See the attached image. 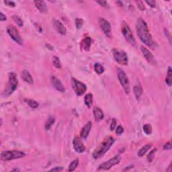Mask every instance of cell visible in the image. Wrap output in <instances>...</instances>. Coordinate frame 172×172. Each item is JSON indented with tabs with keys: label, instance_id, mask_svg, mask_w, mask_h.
Returning <instances> with one entry per match:
<instances>
[{
	"label": "cell",
	"instance_id": "1",
	"mask_svg": "<svg viewBox=\"0 0 172 172\" xmlns=\"http://www.w3.org/2000/svg\"><path fill=\"white\" fill-rule=\"evenodd\" d=\"M137 35L141 41L149 47L154 49L156 46L155 42L153 39L152 35L149 30V28L145 21L141 18H138L136 24Z\"/></svg>",
	"mask_w": 172,
	"mask_h": 172
},
{
	"label": "cell",
	"instance_id": "2",
	"mask_svg": "<svg viewBox=\"0 0 172 172\" xmlns=\"http://www.w3.org/2000/svg\"><path fill=\"white\" fill-rule=\"evenodd\" d=\"M114 143V139L112 137H108L104 139V141L97 147L93 153V157L94 159H100L105 155L112 145Z\"/></svg>",
	"mask_w": 172,
	"mask_h": 172
},
{
	"label": "cell",
	"instance_id": "3",
	"mask_svg": "<svg viewBox=\"0 0 172 172\" xmlns=\"http://www.w3.org/2000/svg\"><path fill=\"white\" fill-rule=\"evenodd\" d=\"M18 86V80L16 73L11 72L8 75V82L5 86L2 96L3 97H9L11 95Z\"/></svg>",
	"mask_w": 172,
	"mask_h": 172
},
{
	"label": "cell",
	"instance_id": "4",
	"mask_svg": "<svg viewBox=\"0 0 172 172\" xmlns=\"http://www.w3.org/2000/svg\"><path fill=\"white\" fill-rule=\"evenodd\" d=\"M26 154L24 152L17 150H9L2 151L1 153V159L3 161H8L13 159H18L24 157Z\"/></svg>",
	"mask_w": 172,
	"mask_h": 172
},
{
	"label": "cell",
	"instance_id": "5",
	"mask_svg": "<svg viewBox=\"0 0 172 172\" xmlns=\"http://www.w3.org/2000/svg\"><path fill=\"white\" fill-rule=\"evenodd\" d=\"M121 30L122 35L124 36V37L125 38V39L126 40V41L128 42L129 44H131L132 46H136L137 42L134 36H133L132 30H131L128 24H127L125 21H122V22Z\"/></svg>",
	"mask_w": 172,
	"mask_h": 172
},
{
	"label": "cell",
	"instance_id": "6",
	"mask_svg": "<svg viewBox=\"0 0 172 172\" xmlns=\"http://www.w3.org/2000/svg\"><path fill=\"white\" fill-rule=\"evenodd\" d=\"M118 79L122 87L126 92V94L130 93V82L126 73L120 68L118 69Z\"/></svg>",
	"mask_w": 172,
	"mask_h": 172
},
{
	"label": "cell",
	"instance_id": "7",
	"mask_svg": "<svg viewBox=\"0 0 172 172\" xmlns=\"http://www.w3.org/2000/svg\"><path fill=\"white\" fill-rule=\"evenodd\" d=\"M121 161V157L120 155H115L114 157L111 158L108 161H106L104 163H102L101 165H99L98 168V171H105V170H108L111 169L112 167H114V165H116L120 163Z\"/></svg>",
	"mask_w": 172,
	"mask_h": 172
},
{
	"label": "cell",
	"instance_id": "8",
	"mask_svg": "<svg viewBox=\"0 0 172 172\" xmlns=\"http://www.w3.org/2000/svg\"><path fill=\"white\" fill-rule=\"evenodd\" d=\"M71 85L75 94L77 96H82L86 93L87 86L84 83L80 82L75 78H71Z\"/></svg>",
	"mask_w": 172,
	"mask_h": 172
},
{
	"label": "cell",
	"instance_id": "9",
	"mask_svg": "<svg viewBox=\"0 0 172 172\" xmlns=\"http://www.w3.org/2000/svg\"><path fill=\"white\" fill-rule=\"evenodd\" d=\"M7 32L13 41L16 42L17 44H20V45H22V38L20 35V33H19L18 29L15 28V26H13V25H9V26H7Z\"/></svg>",
	"mask_w": 172,
	"mask_h": 172
},
{
	"label": "cell",
	"instance_id": "10",
	"mask_svg": "<svg viewBox=\"0 0 172 172\" xmlns=\"http://www.w3.org/2000/svg\"><path fill=\"white\" fill-rule=\"evenodd\" d=\"M113 55L115 61L118 63L122 65H128V56L126 52L124 51H119L117 49L113 50Z\"/></svg>",
	"mask_w": 172,
	"mask_h": 172
},
{
	"label": "cell",
	"instance_id": "11",
	"mask_svg": "<svg viewBox=\"0 0 172 172\" xmlns=\"http://www.w3.org/2000/svg\"><path fill=\"white\" fill-rule=\"evenodd\" d=\"M99 22V25L100 28L102 30V32H104V34L107 36L108 38L112 37V28L111 25L110 24V22L108 20H106V19L100 18L98 20Z\"/></svg>",
	"mask_w": 172,
	"mask_h": 172
},
{
	"label": "cell",
	"instance_id": "12",
	"mask_svg": "<svg viewBox=\"0 0 172 172\" xmlns=\"http://www.w3.org/2000/svg\"><path fill=\"white\" fill-rule=\"evenodd\" d=\"M73 146L74 150L78 153H82L86 150V147H85L82 141L78 137H75L74 139H73Z\"/></svg>",
	"mask_w": 172,
	"mask_h": 172
},
{
	"label": "cell",
	"instance_id": "13",
	"mask_svg": "<svg viewBox=\"0 0 172 172\" xmlns=\"http://www.w3.org/2000/svg\"><path fill=\"white\" fill-rule=\"evenodd\" d=\"M141 52L144 57L145 58L149 64L152 65H155L157 64V62H156V60L155 59L154 56L152 55V53L147 48L143 46H141Z\"/></svg>",
	"mask_w": 172,
	"mask_h": 172
},
{
	"label": "cell",
	"instance_id": "14",
	"mask_svg": "<svg viewBox=\"0 0 172 172\" xmlns=\"http://www.w3.org/2000/svg\"><path fill=\"white\" fill-rule=\"evenodd\" d=\"M51 84L53 85V88H55L57 91H59L60 92H65V88L63 84H62L61 80H59L57 77L55 76H52L51 79Z\"/></svg>",
	"mask_w": 172,
	"mask_h": 172
},
{
	"label": "cell",
	"instance_id": "15",
	"mask_svg": "<svg viewBox=\"0 0 172 172\" xmlns=\"http://www.w3.org/2000/svg\"><path fill=\"white\" fill-rule=\"evenodd\" d=\"M92 122L88 121L86 124L84 125V127H83L82 131L80 132V137L81 138L83 139H86L88 138L89 134H90L91 129H92Z\"/></svg>",
	"mask_w": 172,
	"mask_h": 172
},
{
	"label": "cell",
	"instance_id": "16",
	"mask_svg": "<svg viewBox=\"0 0 172 172\" xmlns=\"http://www.w3.org/2000/svg\"><path fill=\"white\" fill-rule=\"evenodd\" d=\"M53 26L55 28V30L57 31L58 33H59L61 35L64 36L67 34V29L65 28L64 25L60 22L59 20H54L53 21Z\"/></svg>",
	"mask_w": 172,
	"mask_h": 172
},
{
	"label": "cell",
	"instance_id": "17",
	"mask_svg": "<svg viewBox=\"0 0 172 172\" xmlns=\"http://www.w3.org/2000/svg\"><path fill=\"white\" fill-rule=\"evenodd\" d=\"M21 77H22L23 81H24L25 82L28 83L29 84H33L34 81L32 75H31L30 72L26 70V69H24V70L22 71V73H21Z\"/></svg>",
	"mask_w": 172,
	"mask_h": 172
},
{
	"label": "cell",
	"instance_id": "18",
	"mask_svg": "<svg viewBox=\"0 0 172 172\" xmlns=\"http://www.w3.org/2000/svg\"><path fill=\"white\" fill-rule=\"evenodd\" d=\"M93 112H94V118H95V120L99 122L102 120L104 119V114L103 111L98 106H95L93 109Z\"/></svg>",
	"mask_w": 172,
	"mask_h": 172
},
{
	"label": "cell",
	"instance_id": "19",
	"mask_svg": "<svg viewBox=\"0 0 172 172\" xmlns=\"http://www.w3.org/2000/svg\"><path fill=\"white\" fill-rule=\"evenodd\" d=\"M91 44H92V39H91L90 37L89 36H87L83 39V40L81 42V48L84 50L86 51H90Z\"/></svg>",
	"mask_w": 172,
	"mask_h": 172
},
{
	"label": "cell",
	"instance_id": "20",
	"mask_svg": "<svg viewBox=\"0 0 172 172\" xmlns=\"http://www.w3.org/2000/svg\"><path fill=\"white\" fill-rule=\"evenodd\" d=\"M34 3L36 7L39 10L40 12L46 13L47 11V7L44 1H35Z\"/></svg>",
	"mask_w": 172,
	"mask_h": 172
},
{
	"label": "cell",
	"instance_id": "21",
	"mask_svg": "<svg viewBox=\"0 0 172 172\" xmlns=\"http://www.w3.org/2000/svg\"><path fill=\"white\" fill-rule=\"evenodd\" d=\"M133 91H134V94L137 100H139L140 99L141 96H142L143 92L142 87L140 85H136V86H135L134 88H133Z\"/></svg>",
	"mask_w": 172,
	"mask_h": 172
},
{
	"label": "cell",
	"instance_id": "22",
	"mask_svg": "<svg viewBox=\"0 0 172 172\" xmlns=\"http://www.w3.org/2000/svg\"><path fill=\"white\" fill-rule=\"evenodd\" d=\"M151 147H152V145L150 143L147 144V145H144L141 149L139 151V152H138L139 157H143V156L145 155V154L151 148Z\"/></svg>",
	"mask_w": 172,
	"mask_h": 172
},
{
	"label": "cell",
	"instance_id": "23",
	"mask_svg": "<svg viewBox=\"0 0 172 172\" xmlns=\"http://www.w3.org/2000/svg\"><path fill=\"white\" fill-rule=\"evenodd\" d=\"M84 102L86 105L90 108L92 107V104H93V95L92 94H88L87 95L85 96L84 98Z\"/></svg>",
	"mask_w": 172,
	"mask_h": 172
},
{
	"label": "cell",
	"instance_id": "24",
	"mask_svg": "<svg viewBox=\"0 0 172 172\" xmlns=\"http://www.w3.org/2000/svg\"><path fill=\"white\" fill-rule=\"evenodd\" d=\"M165 83L167 84L168 86H171L172 83V70L171 67H168L167 69V77L165 79Z\"/></svg>",
	"mask_w": 172,
	"mask_h": 172
},
{
	"label": "cell",
	"instance_id": "25",
	"mask_svg": "<svg viewBox=\"0 0 172 172\" xmlns=\"http://www.w3.org/2000/svg\"><path fill=\"white\" fill-rule=\"evenodd\" d=\"M55 122V118L53 116H49L45 123V129L46 131H49L51 129L52 126L54 124Z\"/></svg>",
	"mask_w": 172,
	"mask_h": 172
},
{
	"label": "cell",
	"instance_id": "26",
	"mask_svg": "<svg viewBox=\"0 0 172 172\" xmlns=\"http://www.w3.org/2000/svg\"><path fill=\"white\" fill-rule=\"evenodd\" d=\"M24 101L26 102L27 104H28V105L30 106V108H37L38 107V106H39V104L36 101L32 99H28V98H26V99H24Z\"/></svg>",
	"mask_w": 172,
	"mask_h": 172
},
{
	"label": "cell",
	"instance_id": "27",
	"mask_svg": "<svg viewBox=\"0 0 172 172\" xmlns=\"http://www.w3.org/2000/svg\"><path fill=\"white\" fill-rule=\"evenodd\" d=\"M79 165V159H75L69 164L68 167L69 171H75V169L77 167V166Z\"/></svg>",
	"mask_w": 172,
	"mask_h": 172
},
{
	"label": "cell",
	"instance_id": "28",
	"mask_svg": "<svg viewBox=\"0 0 172 172\" xmlns=\"http://www.w3.org/2000/svg\"><path fill=\"white\" fill-rule=\"evenodd\" d=\"M94 70L98 74L101 75L104 72V67L100 63H97L94 65Z\"/></svg>",
	"mask_w": 172,
	"mask_h": 172
},
{
	"label": "cell",
	"instance_id": "29",
	"mask_svg": "<svg viewBox=\"0 0 172 172\" xmlns=\"http://www.w3.org/2000/svg\"><path fill=\"white\" fill-rule=\"evenodd\" d=\"M53 63L56 68L57 69H61L62 65H61V63L60 61L59 58L57 57V56H54L53 57Z\"/></svg>",
	"mask_w": 172,
	"mask_h": 172
},
{
	"label": "cell",
	"instance_id": "30",
	"mask_svg": "<svg viewBox=\"0 0 172 172\" xmlns=\"http://www.w3.org/2000/svg\"><path fill=\"white\" fill-rule=\"evenodd\" d=\"M12 18H13V21L16 23V24L18 25V26H20V27L23 26V21L22 19H21L20 17L18 16V15H13L12 16Z\"/></svg>",
	"mask_w": 172,
	"mask_h": 172
},
{
	"label": "cell",
	"instance_id": "31",
	"mask_svg": "<svg viewBox=\"0 0 172 172\" xmlns=\"http://www.w3.org/2000/svg\"><path fill=\"white\" fill-rule=\"evenodd\" d=\"M143 131L146 135H149L152 133V126L150 124H145L143 126Z\"/></svg>",
	"mask_w": 172,
	"mask_h": 172
},
{
	"label": "cell",
	"instance_id": "32",
	"mask_svg": "<svg viewBox=\"0 0 172 172\" xmlns=\"http://www.w3.org/2000/svg\"><path fill=\"white\" fill-rule=\"evenodd\" d=\"M157 149H153L149 153L148 156H147V160L149 162H152L153 160L154 159V156H155V153L157 152Z\"/></svg>",
	"mask_w": 172,
	"mask_h": 172
},
{
	"label": "cell",
	"instance_id": "33",
	"mask_svg": "<svg viewBox=\"0 0 172 172\" xmlns=\"http://www.w3.org/2000/svg\"><path fill=\"white\" fill-rule=\"evenodd\" d=\"M83 24H84V20L82 19L77 18L75 20V26L77 29H80L82 28Z\"/></svg>",
	"mask_w": 172,
	"mask_h": 172
},
{
	"label": "cell",
	"instance_id": "34",
	"mask_svg": "<svg viewBox=\"0 0 172 172\" xmlns=\"http://www.w3.org/2000/svg\"><path fill=\"white\" fill-rule=\"evenodd\" d=\"M124 133V128L121 125H119L116 127V133L118 135H121L122 133Z\"/></svg>",
	"mask_w": 172,
	"mask_h": 172
},
{
	"label": "cell",
	"instance_id": "35",
	"mask_svg": "<svg viewBox=\"0 0 172 172\" xmlns=\"http://www.w3.org/2000/svg\"><path fill=\"white\" fill-rule=\"evenodd\" d=\"M136 3L137 4V6H138V7L139 9H140V10L141 11H143L145 8V5L143 4V1H136Z\"/></svg>",
	"mask_w": 172,
	"mask_h": 172
},
{
	"label": "cell",
	"instance_id": "36",
	"mask_svg": "<svg viewBox=\"0 0 172 172\" xmlns=\"http://www.w3.org/2000/svg\"><path fill=\"white\" fill-rule=\"evenodd\" d=\"M116 120L115 118H113L112 120V122L110 124V130L111 131H114L116 128Z\"/></svg>",
	"mask_w": 172,
	"mask_h": 172
},
{
	"label": "cell",
	"instance_id": "37",
	"mask_svg": "<svg viewBox=\"0 0 172 172\" xmlns=\"http://www.w3.org/2000/svg\"><path fill=\"white\" fill-rule=\"evenodd\" d=\"M163 149L164 150H170L171 149V144L170 142H167L163 145Z\"/></svg>",
	"mask_w": 172,
	"mask_h": 172
},
{
	"label": "cell",
	"instance_id": "38",
	"mask_svg": "<svg viewBox=\"0 0 172 172\" xmlns=\"http://www.w3.org/2000/svg\"><path fill=\"white\" fill-rule=\"evenodd\" d=\"M5 4H6L7 6L9 7H15V3L13 2V1H4Z\"/></svg>",
	"mask_w": 172,
	"mask_h": 172
},
{
	"label": "cell",
	"instance_id": "39",
	"mask_svg": "<svg viewBox=\"0 0 172 172\" xmlns=\"http://www.w3.org/2000/svg\"><path fill=\"white\" fill-rule=\"evenodd\" d=\"M96 3H98V4H100V5H102V6H103V7H107L108 6V3L106 2V1H96Z\"/></svg>",
	"mask_w": 172,
	"mask_h": 172
},
{
	"label": "cell",
	"instance_id": "40",
	"mask_svg": "<svg viewBox=\"0 0 172 172\" xmlns=\"http://www.w3.org/2000/svg\"><path fill=\"white\" fill-rule=\"evenodd\" d=\"M145 2L151 7H155L156 6V2L155 1H146Z\"/></svg>",
	"mask_w": 172,
	"mask_h": 172
},
{
	"label": "cell",
	"instance_id": "41",
	"mask_svg": "<svg viewBox=\"0 0 172 172\" xmlns=\"http://www.w3.org/2000/svg\"><path fill=\"white\" fill-rule=\"evenodd\" d=\"M63 169V168L62 167H59V166H57V167H55L53 169H50V171H62V170Z\"/></svg>",
	"mask_w": 172,
	"mask_h": 172
},
{
	"label": "cell",
	"instance_id": "42",
	"mask_svg": "<svg viewBox=\"0 0 172 172\" xmlns=\"http://www.w3.org/2000/svg\"><path fill=\"white\" fill-rule=\"evenodd\" d=\"M6 20H7L6 15H5L3 12H1V16H0V20H1V22H3V21H5Z\"/></svg>",
	"mask_w": 172,
	"mask_h": 172
},
{
	"label": "cell",
	"instance_id": "43",
	"mask_svg": "<svg viewBox=\"0 0 172 172\" xmlns=\"http://www.w3.org/2000/svg\"><path fill=\"white\" fill-rule=\"evenodd\" d=\"M20 171V170L18 169H14L12 170V171Z\"/></svg>",
	"mask_w": 172,
	"mask_h": 172
}]
</instances>
